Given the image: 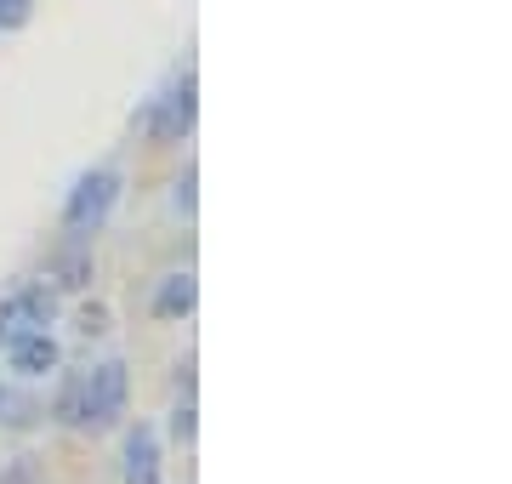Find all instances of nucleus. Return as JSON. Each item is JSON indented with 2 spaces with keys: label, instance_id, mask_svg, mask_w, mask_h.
Instances as JSON below:
<instances>
[{
  "label": "nucleus",
  "instance_id": "nucleus-1",
  "mask_svg": "<svg viewBox=\"0 0 512 484\" xmlns=\"http://www.w3.org/2000/svg\"><path fill=\"white\" fill-rule=\"evenodd\" d=\"M114 200H120V171H86V177L74 183L69 205H63L69 234H97V228L109 223Z\"/></svg>",
  "mask_w": 512,
  "mask_h": 484
},
{
  "label": "nucleus",
  "instance_id": "nucleus-2",
  "mask_svg": "<svg viewBox=\"0 0 512 484\" xmlns=\"http://www.w3.org/2000/svg\"><path fill=\"white\" fill-rule=\"evenodd\" d=\"M52 319H57V297L46 291V285H23V291H12V297L0 302V348H12L18 336L46 331Z\"/></svg>",
  "mask_w": 512,
  "mask_h": 484
},
{
  "label": "nucleus",
  "instance_id": "nucleus-3",
  "mask_svg": "<svg viewBox=\"0 0 512 484\" xmlns=\"http://www.w3.org/2000/svg\"><path fill=\"white\" fill-rule=\"evenodd\" d=\"M137 126H143L154 143H177V137H188V131H194V75H183L165 97H154V103L137 114Z\"/></svg>",
  "mask_w": 512,
  "mask_h": 484
},
{
  "label": "nucleus",
  "instance_id": "nucleus-4",
  "mask_svg": "<svg viewBox=\"0 0 512 484\" xmlns=\"http://www.w3.org/2000/svg\"><path fill=\"white\" fill-rule=\"evenodd\" d=\"M126 365L120 359H103L92 376H86V416H80V428H114L120 422V410H126Z\"/></svg>",
  "mask_w": 512,
  "mask_h": 484
},
{
  "label": "nucleus",
  "instance_id": "nucleus-5",
  "mask_svg": "<svg viewBox=\"0 0 512 484\" xmlns=\"http://www.w3.org/2000/svg\"><path fill=\"white\" fill-rule=\"evenodd\" d=\"M126 484H160V439H154V428L126 433Z\"/></svg>",
  "mask_w": 512,
  "mask_h": 484
},
{
  "label": "nucleus",
  "instance_id": "nucleus-6",
  "mask_svg": "<svg viewBox=\"0 0 512 484\" xmlns=\"http://www.w3.org/2000/svg\"><path fill=\"white\" fill-rule=\"evenodd\" d=\"M86 280H92V245H86V234H69V245L52 257V285L57 291H80Z\"/></svg>",
  "mask_w": 512,
  "mask_h": 484
},
{
  "label": "nucleus",
  "instance_id": "nucleus-7",
  "mask_svg": "<svg viewBox=\"0 0 512 484\" xmlns=\"http://www.w3.org/2000/svg\"><path fill=\"white\" fill-rule=\"evenodd\" d=\"M12 371H18V376H46V371H57V342H52L46 331L18 336V342H12Z\"/></svg>",
  "mask_w": 512,
  "mask_h": 484
},
{
  "label": "nucleus",
  "instance_id": "nucleus-8",
  "mask_svg": "<svg viewBox=\"0 0 512 484\" xmlns=\"http://www.w3.org/2000/svg\"><path fill=\"white\" fill-rule=\"evenodd\" d=\"M194 297H200L194 274H165V285L154 291V314L160 319H183V314H194Z\"/></svg>",
  "mask_w": 512,
  "mask_h": 484
},
{
  "label": "nucleus",
  "instance_id": "nucleus-9",
  "mask_svg": "<svg viewBox=\"0 0 512 484\" xmlns=\"http://www.w3.org/2000/svg\"><path fill=\"white\" fill-rule=\"evenodd\" d=\"M80 416H86V376H69L63 382V399H57V422L63 428H80Z\"/></svg>",
  "mask_w": 512,
  "mask_h": 484
},
{
  "label": "nucleus",
  "instance_id": "nucleus-10",
  "mask_svg": "<svg viewBox=\"0 0 512 484\" xmlns=\"http://www.w3.org/2000/svg\"><path fill=\"white\" fill-rule=\"evenodd\" d=\"M0 484H46V479H40V462H35V456H18V462L0 467Z\"/></svg>",
  "mask_w": 512,
  "mask_h": 484
},
{
  "label": "nucleus",
  "instance_id": "nucleus-11",
  "mask_svg": "<svg viewBox=\"0 0 512 484\" xmlns=\"http://www.w3.org/2000/svg\"><path fill=\"white\" fill-rule=\"evenodd\" d=\"M35 18V0H0V29H23Z\"/></svg>",
  "mask_w": 512,
  "mask_h": 484
},
{
  "label": "nucleus",
  "instance_id": "nucleus-12",
  "mask_svg": "<svg viewBox=\"0 0 512 484\" xmlns=\"http://www.w3.org/2000/svg\"><path fill=\"white\" fill-rule=\"evenodd\" d=\"M80 331H86V336H103V331H109V314H103V308H86V314H80Z\"/></svg>",
  "mask_w": 512,
  "mask_h": 484
},
{
  "label": "nucleus",
  "instance_id": "nucleus-13",
  "mask_svg": "<svg viewBox=\"0 0 512 484\" xmlns=\"http://www.w3.org/2000/svg\"><path fill=\"white\" fill-rule=\"evenodd\" d=\"M171 433H177L183 445L194 439V405H183V410H177V422H171Z\"/></svg>",
  "mask_w": 512,
  "mask_h": 484
},
{
  "label": "nucleus",
  "instance_id": "nucleus-14",
  "mask_svg": "<svg viewBox=\"0 0 512 484\" xmlns=\"http://www.w3.org/2000/svg\"><path fill=\"white\" fill-rule=\"evenodd\" d=\"M177 205H183V211H194V171H188L183 183H177Z\"/></svg>",
  "mask_w": 512,
  "mask_h": 484
}]
</instances>
